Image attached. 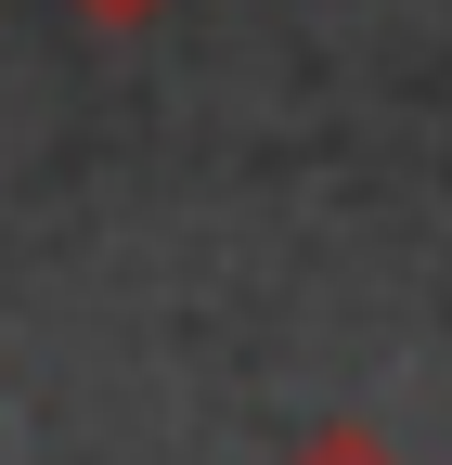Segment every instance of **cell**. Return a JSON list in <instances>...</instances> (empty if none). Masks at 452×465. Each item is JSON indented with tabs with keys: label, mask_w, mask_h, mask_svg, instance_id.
<instances>
[{
	"label": "cell",
	"mask_w": 452,
	"mask_h": 465,
	"mask_svg": "<svg viewBox=\"0 0 452 465\" xmlns=\"http://www.w3.org/2000/svg\"><path fill=\"white\" fill-rule=\"evenodd\" d=\"M285 465H414V452H401V440H375V427H349V414H336V427H310V440H298Z\"/></svg>",
	"instance_id": "obj_1"
},
{
	"label": "cell",
	"mask_w": 452,
	"mask_h": 465,
	"mask_svg": "<svg viewBox=\"0 0 452 465\" xmlns=\"http://www.w3.org/2000/svg\"><path fill=\"white\" fill-rule=\"evenodd\" d=\"M65 14H91V26H155L168 0H65Z\"/></svg>",
	"instance_id": "obj_2"
}]
</instances>
